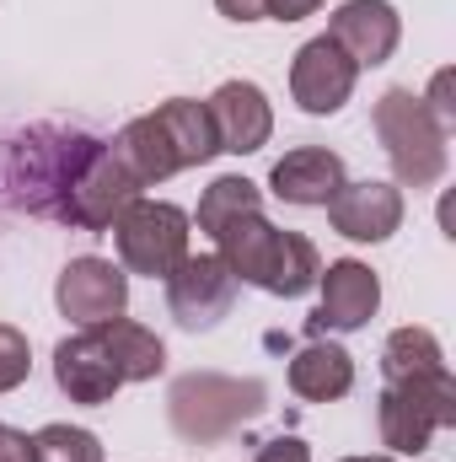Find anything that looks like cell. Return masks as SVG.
<instances>
[{
    "label": "cell",
    "instance_id": "12",
    "mask_svg": "<svg viewBox=\"0 0 456 462\" xmlns=\"http://www.w3.org/2000/svg\"><path fill=\"white\" fill-rule=\"evenodd\" d=\"M323 210H328L333 231H339V236H349V242H387V236H397L403 216H408L403 189H397V183H381V178L343 183V189L328 199V205H323Z\"/></svg>",
    "mask_w": 456,
    "mask_h": 462
},
{
    "label": "cell",
    "instance_id": "19",
    "mask_svg": "<svg viewBox=\"0 0 456 462\" xmlns=\"http://www.w3.org/2000/svg\"><path fill=\"white\" fill-rule=\"evenodd\" d=\"M156 124L167 129L178 167H205V162L221 156V140H215V124H210V108H205V103H194V97H167V103L156 108Z\"/></svg>",
    "mask_w": 456,
    "mask_h": 462
},
{
    "label": "cell",
    "instance_id": "16",
    "mask_svg": "<svg viewBox=\"0 0 456 462\" xmlns=\"http://www.w3.org/2000/svg\"><path fill=\"white\" fill-rule=\"evenodd\" d=\"M349 387H354V355L343 345L312 334V345L296 349V360H290V393L296 398H306V403H339V398H349Z\"/></svg>",
    "mask_w": 456,
    "mask_h": 462
},
{
    "label": "cell",
    "instance_id": "9",
    "mask_svg": "<svg viewBox=\"0 0 456 462\" xmlns=\"http://www.w3.org/2000/svg\"><path fill=\"white\" fill-rule=\"evenodd\" d=\"M354 81H360V65L343 54L339 43L323 32V38H306L290 60V97L296 108L312 118H333L354 97Z\"/></svg>",
    "mask_w": 456,
    "mask_h": 462
},
{
    "label": "cell",
    "instance_id": "17",
    "mask_svg": "<svg viewBox=\"0 0 456 462\" xmlns=\"http://www.w3.org/2000/svg\"><path fill=\"white\" fill-rule=\"evenodd\" d=\"M114 156L123 162V172H129L140 189H156V183H167L172 172H183V167H178V156H172L167 129L156 124V114L129 118V124L118 129V140H114Z\"/></svg>",
    "mask_w": 456,
    "mask_h": 462
},
{
    "label": "cell",
    "instance_id": "21",
    "mask_svg": "<svg viewBox=\"0 0 456 462\" xmlns=\"http://www.w3.org/2000/svg\"><path fill=\"white\" fill-rule=\"evenodd\" d=\"M263 210V194H258V183L252 178H242V172H226V178H215L205 194H199V231L215 242L231 221H242V216H258Z\"/></svg>",
    "mask_w": 456,
    "mask_h": 462
},
{
    "label": "cell",
    "instance_id": "3",
    "mask_svg": "<svg viewBox=\"0 0 456 462\" xmlns=\"http://www.w3.org/2000/svg\"><path fill=\"white\" fill-rule=\"evenodd\" d=\"M376 140L392 162L397 189H435L451 167V129L430 114V103L408 87H392L376 97Z\"/></svg>",
    "mask_w": 456,
    "mask_h": 462
},
{
    "label": "cell",
    "instance_id": "18",
    "mask_svg": "<svg viewBox=\"0 0 456 462\" xmlns=\"http://www.w3.org/2000/svg\"><path fill=\"white\" fill-rule=\"evenodd\" d=\"M92 334L103 339L108 360H114V371L123 376V387H129V382H156V376L167 371V345H161L145 323L114 318V323H97Z\"/></svg>",
    "mask_w": 456,
    "mask_h": 462
},
{
    "label": "cell",
    "instance_id": "5",
    "mask_svg": "<svg viewBox=\"0 0 456 462\" xmlns=\"http://www.w3.org/2000/svg\"><path fill=\"white\" fill-rule=\"evenodd\" d=\"M456 425V376L435 371V376H408V382H387L376 398V430L387 457H419L430 452L435 430Z\"/></svg>",
    "mask_w": 456,
    "mask_h": 462
},
{
    "label": "cell",
    "instance_id": "26",
    "mask_svg": "<svg viewBox=\"0 0 456 462\" xmlns=\"http://www.w3.org/2000/svg\"><path fill=\"white\" fill-rule=\"evenodd\" d=\"M0 462H38L32 436H27V430H11V425H0Z\"/></svg>",
    "mask_w": 456,
    "mask_h": 462
},
{
    "label": "cell",
    "instance_id": "15",
    "mask_svg": "<svg viewBox=\"0 0 456 462\" xmlns=\"http://www.w3.org/2000/svg\"><path fill=\"white\" fill-rule=\"evenodd\" d=\"M54 382H59V393L70 403H87V409L114 403L118 387H123V376L114 371L108 349H103V339L92 328H81V334H70V339L54 345Z\"/></svg>",
    "mask_w": 456,
    "mask_h": 462
},
{
    "label": "cell",
    "instance_id": "25",
    "mask_svg": "<svg viewBox=\"0 0 456 462\" xmlns=\"http://www.w3.org/2000/svg\"><path fill=\"white\" fill-rule=\"evenodd\" d=\"M252 462H312V447L301 436H269V441H258Z\"/></svg>",
    "mask_w": 456,
    "mask_h": 462
},
{
    "label": "cell",
    "instance_id": "22",
    "mask_svg": "<svg viewBox=\"0 0 456 462\" xmlns=\"http://www.w3.org/2000/svg\"><path fill=\"white\" fill-rule=\"evenodd\" d=\"M32 447H38V462H103V441L87 425H43Z\"/></svg>",
    "mask_w": 456,
    "mask_h": 462
},
{
    "label": "cell",
    "instance_id": "1",
    "mask_svg": "<svg viewBox=\"0 0 456 462\" xmlns=\"http://www.w3.org/2000/svg\"><path fill=\"white\" fill-rule=\"evenodd\" d=\"M5 183L16 189V205L27 216H49L76 231H108L140 199V183L114 156V140L65 124L27 129L11 145Z\"/></svg>",
    "mask_w": 456,
    "mask_h": 462
},
{
    "label": "cell",
    "instance_id": "4",
    "mask_svg": "<svg viewBox=\"0 0 456 462\" xmlns=\"http://www.w3.org/2000/svg\"><path fill=\"white\" fill-rule=\"evenodd\" d=\"M269 409V387L258 376H221V371H188L167 393L172 430L194 447L226 441L242 425H252Z\"/></svg>",
    "mask_w": 456,
    "mask_h": 462
},
{
    "label": "cell",
    "instance_id": "24",
    "mask_svg": "<svg viewBox=\"0 0 456 462\" xmlns=\"http://www.w3.org/2000/svg\"><path fill=\"white\" fill-rule=\"evenodd\" d=\"M424 103H430V114L441 118L446 129H456V76H451V70H435V81H430Z\"/></svg>",
    "mask_w": 456,
    "mask_h": 462
},
{
    "label": "cell",
    "instance_id": "27",
    "mask_svg": "<svg viewBox=\"0 0 456 462\" xmlns=\"http://www.w3.org/2000/svg\"><path fill=\"white\" fill-rule=\"evenodd\" d=\"M317 11H323V0H269V22H306Z\"/></svg>",
    "mask_w": 456,
    "mask_h": 462
},
{
    "label": "cell",
    "instance_id": "7",
    "mask_svg": "<svg viewBox=\"0 0 456 462\" xmlns=\"http://www.w3.org/2000/svg\"><path fill=\"white\" fill-rule=\"evenodd\" d=\"M161 285H167V312L188 334L221 328L236 307V274L221 263V253H188Z\"/></svg>",
    "mask_w": 456,
    "mask_h": 462
},
{
    "label": "cell",
    "instance_id": "29",
    "mask_svg": "<svg viewBox=\"0 0 456 462\" xmlns=\"http://www.w3.org/2000/svg\"><path fill=\"white\" fill-rule=\"evenodd\" d=\"M343 462H397V457H343Z\"/></svg>",
    "mask_w": 456,
    "mask_h": 462
},
{
    "label": "cell",
    "instance_id": "11",
    "mask_svg": "<svg viewBox=\"0 0 456 462\" xmlns=\"http://www.w3.org/2000/svg\"><path fill=\"white\" fill-rule=\"evenodd\" d=\"M328 38L339 43L360 70H376V65H387L397 54L403 16H397L392 0H343L339 11L328 16Z\"/></svg>",
    "mask_w": 456,
    "mask_h": 462
},
{
    "label": "cell",
    "instance_id": "23",
    "mask_svg": "<svg viewBox=\"0 0 456 462\" xmlns=\"http://www.w3.org/2000/svg\"><path fill=\"white\" fill-rule=\"evenodd\" d=\"M32 376V345L22 328L0 323V393H16L22 382Z\"/></svg>",
    "mask_w": 456,
    "mask_h": 462
},
{
    "label": "cell",
    "instance_id": "14",
    "mask_svg": "<svg viewBox=\"0 0 456 462\" xmlns=\"http://www.w3.org/2000/svg\"><path fill=\"white\" fill-rule=\"evenodd\" d=\"M343 183H349V178H343V156L328 151V145H296V151H285V156L269 167L274 199H285V205H296V210H323Z\"/></svg>",
    "mask_w": 456,
    "mask_h": 462
},
{
    "label": "cell",
    "instance_id": "8",
    "mask_svg": "<svg viewBox=\"0 0 456 462\" xmlns=\"http://www.w3.org/2000/svg\"><path fill=\"white\" fill-rule=\"evenodd\" d=\"M54 307L59 318H70L76 328H97V323H114L129 312V274L118 269L114 258H97V253H81L59 269L54 280Z\"/></svg>",
    "mask_w": 456,
    "mask_h": 462
},
{
    "label": "cell",
    "instance_id": "28",
    "mask_svg": "<svg viewBox=\"0 0 456 462\" xmlns=\"http://www.w3.org/2000/svg\"><path fill=\"white\" fill-rule=\"evenodd\" d=\"M226 22H263L269 16V0H215Z\"/></svg>",
    "mask_w": 456,
    "mask_h": 462
},
{
    "label": "cell",
    "instance_id": "13",
    "mask_svg": "<svg viewBox=\"0 0 456 462\" xmlns=\"http://www.w3.org/2000/svg\"><path fill=\"white\" fill-rule=\"evenodd\" d=\"M205 108H210L221 151H231V156H252L274 140V108L258 81H221Z\"/></svg>",
    "mask_w": 456,
    "mask_h": 462
},
{
    "label": "cell",
    "instance_id": "20",
    "mask_svg": "<svg viewBox=\"0 0 456 462\" xmlns=\"http://www.w3.org/2000/svg\"><path fill=\"white\" fill-rule=\"evenodd\" d=\"M435 371H451L446 365V349L430 328H392L387 345H381V376L387 382H408V376H435Z\"/></svg>",
    "mask_w": 456,
    "mask_h": 462
},
{
    "label": "cell",
    "instance_id": "6",
    "mask_svg": "<svg viewBox=\"0 0 456 462\" xmlns=\"http://www.w3.org/2000/svg\"><path fill=\"white\" fill-rule=\"evenodd\" d=\"M114 247H118V269L123 274H145V280H167L194 247V221L188 210L167 205V199H134L114 226Z\"/></svg>",
    "mask_w": 456,
    "mask_h": 462
},
{
    "label": "cell",
    "instance_id": "2",
    "mask_svg": "<svg viewBox=\"0 0 456 462\" xmlns=\"http://www.w3.org/2000/svg\"><path fill=\"white\" fill-rule=\"evenodd\" d=\"M215 253L236 274V285H258L263 296H279V301H296L317 285L323 274V258H317V242L301 236V231H279L263 210L258 216H242L215 236Z\"/></svg>",
    "mask_w": 456,
    "mask_h": 462
},
{
    "label": "cell",
    "instance_id": "10",
    "mask_svg": "<svg viewBox=\"0 0 456 462\" xmlns=\"http://www.w3.org/2000/svg\"><path fill=\"white\" fill-rule=\"evenodd\" d=\"M317 291H323V301L312 312V334H360L381 307V280L360 258H333L317 274Z\"/></svg>",
    "mask_w": 456,
    "mask_h": 462
}]
</instances>
